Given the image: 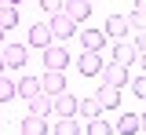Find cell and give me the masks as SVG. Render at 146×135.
<instances>
[{
  "instance_id": "obj_1",
  "label": "cell",
  "mask_w": 146,
  "mask_h": 135,
  "mask_svg": "<svg viewBox=\"0 0 146 135\" xmlns=\"http://www.w3.org/2000/svg\"><path fill=\"white\" fill-rule=\"evenodd\" d=\"M128 66H121V62H106L102 66V84H110V88H128Z\"/></svg>"
},
{
  "instance_id": "obj_2",
  "label": "cell",
  "mask_w": 146,
  "mask_h": 135,
  "mask_svg": "<svg viewBox=\"0 0 146 135\" xmlns=\"http://www.w3.org/2000/svg\"><path fill=\"white\" fill-rule=\"evenodd\" d=\"M4 55V69H22L26 66V44H0Z\"/></svg>"
},
{
  "instance_id": "obj_3",
  "label": "cell",
  "mask_w": 146,
  "mask_h": 135,
  "mask_svg": "<svg viewBox=\"0 0 146 135\" xmlns=\"http://www.w3.org/2000/svg\"><path fill=\"white\" fill-rule=\"evenodd\" d=\"M48 29H51V37H55V40H70V37H73V29H77V22L66 19V15L58 11V15H51V19H48Z\"/></svg>"
},
{
  "instance_id": "obj_4",
  "label": "cell",
  "mask_w": 146,
  "mask_h": 135,
  "mask_svg": "<svg viewBox=\"0 0 146 135\" xmlns=\"http://www.w3.org/2000/svg\"><path fill=\"white\" fill-rule=\"evenodd\" d=\"M70 62H73V58H70V51H66V48H58V44L44 48V66H48V69H58V73H62Z\"/></svg>"
},
{
  "instance_id": "obj_5",
  "label": "cell",
  "mask_w": 146,
  "mask_h": 135,
  "mask_svg": "<svg viewBox=\"0 0 146 135\" xmlns=\"http://www.w3.org/2000/svg\"><path fill=\"white\" fill-rule=\"evenodd\" d=\"M102 66H106V62H102L99 51H84V55L77 58V69H80L84 77H99V73H102Z\"/></svg>"
},
{
  "instance_id": "obj_6",
  "label": "cell",
  "mask_w": 146,
  "mask_h": 135,
  "mask_svg": "<svg viewBox=\"0 0 146 135\" xmlns=\"http://www.w3.org/2000/svg\"><path fill=\"white\" fill-rule=\"evenodd\" d=\"M110 55H113V62L128 66V62H135V58H139V48L124 37V40H113V51H110Z\"/></svg>"
},
{
  "instance_id": "obj_7",
  "label": "cell",
  "mask_w": 146,
  "mask_h": 135,
  "mask_svg": "<svg viewBox=\"0 0 146 135\" xmlns=\"http://www.w3.org/2000/svg\"><path fill=\"white\" fill-rule=\"evenodd\" d=\"M51 113H55V117H73V113H77V95L58 91V95L51 99Z\"/></svg>"
},
{
  "instance_id": "obj_8",
  "label": "cell",
  "mask_w": 146,
  "mask_h": 135,
  "mask_svg": "<svg viewBox=\"0 0 146 135\" xmlns=\"http://www.w3.org/2000/svg\"><path fill=\"white\" fill-rule=\"evenodd\" d=\"M26 44H29V48H40V51L51 48L55 37H51V29H48V22H36L33 29H29V40H26Z\"/></svg>"
},
{
  "instance_id": "obj_9",
  "label": "cell",
  "mask_w": 146,
  "mask_h": 135,
  "mask_svg": "<svg viewBox=\"0 0 146 135\" xmlns=\"http://www.w3.org/2000/svg\"><path fill=\"white\" fill-rule=\"evenodd\" d=\"M102 33H106V37H113V40H124L128 33H131V26H128V15H110Z\"/></svg>"
},
{
  "instance_id": "obj_10",
  "label": "cell",
  "mask_w": 146,
  "mask_h": 135,
  "mask_svg": "<svg viewBox=\"0 0 146 135\" xmlns=\"http://www.w3.org/2000/svg\"><path fill=\"white\" fill-rule=\"evenodd\" d=\"M62 15L73 19V22H84L91 15V0H66V4H62Z\"/></svg>"
},
{
  "instance_id": "obj_11",
  "label": "cell",
  "mask_w": 146,
  "mask_h": 135,
  "mask_svg": "<svg viewBox=\"0 0 146 135\" xmlns=\"http://www.w3.org/2000/svg\"><path fill=\"white\" fill-rule=\"evenodd\" d=\"M95 102H99L102 110H117V106H121V88H110V84H102V88L95 91Z\"/></svg>"
},
{
  "instance_id": "obj_12",
  "label": "cell",
  "mask_w": 146,
  "mask_h": 135,
  "mask_svg": "<svg viewBox=\"0 0 146 135\" xmlns=\"http://www.w3.org/2000/svg\"><path fill=\"white\" fill-rule=\"evenodd\" d=\"M106 33H102V29H84V33H80V44H84V51H102V48H106Z\"/></svg>"
},
{
  "instance_id": "obj_13",
  "label": "cell",
  "mask_w": 146,
  "mask_h": 135,
  "mask_svg": "<svg viewBox=\"0 0 146 135\" xmlns=\"http://www.w3.org/2000/svg\"><path fill=\"white\" fill-rule=\"evenodd\" d=\"M40 88H44V91L55 99L58 91H66V77H62L58 69H48V73H44V80H40Z\"/></svg>"
},
{
  "instance_id": "obj_14",
  "label": "cell",
  "mask_w": 146,
  "mask_h": 135,
  "mask_svg": "<svg viewBox=\"0 0 146 135\" xmlns=\"http://www.w3.org/2000/svg\"><path fill=\"white\" fill-rule=\"evenodd\" d=\"M40 91H44V88H40V77H22L15 84V95H22L26 102H29L33 95H40Z\"/></svg>"
},
{
  "instance_id": "obj_15",
  "label": "cell",
  "mask_w": 146,
  "mask_h": 135,
  "mask_svg": "<svg viewBox=\"0 0 146 135\" xmlns=\"http://www.w3.org/2000/svg\"><path fill=\"white\" fill-rule=\"evenodd\" d=\"M51 132V128H48V120H44V117H22V135H48Z\"/></svg>"
},
{
  "instance_id": "obj_16",
  "label": "cell",
  "mask_w": 146,
  "mask_h": 135,
  "mask_svg": "<svg viewBox=\"0 0 146 135\" xmlns=\"http://www.w3.org/2000/svg\"><path fill=\"white\" fill-rule=\"evenodd\" d=\"M29 113H33V117H48V113H51V95H48V91L33 95V99H29Z\"/></svg>"
},
{
  "instance_id": "obj_17",
  "label": "cell",
  "mask_w": 146,
  "mask_h": 135,
  "mask_svg": "<svg viewBox=\"0 0 146 135\" xmlns=\"http://www.w3.org/2000/svg\"><path fill=\"white\" fill-rule=\"evenodd\" d=\"M113 132H121V135H139V113H124V117H117Z\"/></svg>"
},
{
  "instance_id": "obj_18",
  "label": "cell",
  "mask_w": 146,
  "mask_h": 135,
  "mask_svg": "<svg viewBox=\"0 0 146 135\" xmlns=\"http://www.w3.org/2000/svg\"><path fill=\"white\" fill-rule=\"evenodd\" d=\"M15 26H18V7L0 4V29H15Z\"/></svg>"
},
{
  "instance_id": "obj_19",
  "label": "cell",
  "mask_w": 146,
  "mask_h": 135,
  "mask_svg": "<svg viewBox=\"0 0 146 135\" xmlns=\"http://www.w3.org/2000/svg\"><path fill=\"white\" fill-rule=\"evenodd\" d=\"M77 113L91 120V117H99V113H102V106L95 102V95H91V99H77Z\"/></svg>"
},
{
  "instance_id": "obj_20",
  "label": "cell",
  "mask_w": 146,
  "mask_h": 135,
  "mask_svg": "<svg viewBox=\"0 0 146 135\" xmlns=\"http://www.w3.org/2000/svg\"><path fill=\"white\" fill-rule=\"evenodd\" d=\"M51 132H55V135H80V124H77L73 117H58Z\"/></svg>"
},
{
  "instance_id": "obj_21",
  "label": "cell",
  "mask_w": 146,
  "mask_h": 135,
  "mask_svg": "<svg viewBox=\"0 0 146 135\" xmlns=\"http://www.w3.org/2000/svg\"><path fill=\"white\" fill-rule=\"evenodd\" d=\"M84 135H113V124H106V120H102V113H99V117H91V120H88Z\"/></svg>"
},
{
  "instance_id": "obj_22",
  "label": "cell",
  "mask_w": 146,
  "mask_h": 135,
  "mask_svg": "<svg viewBox=\"0 0 146 135\" xmlns=\"http://www.w3.org/2000/svg\"><path fill=\"white\" fill-rule=\"evenodd\" d=\"M11 99H15V80H7L0 73V102H11Z\"/></svg>"
},
{
  "instance_id": "obj_23",
  "label": "cell",
  "mask_w": 146,
  "mask_h": 135,
  "mask_svg": "<svg viewBox=\"0 0 146 135\" xmlns=\"http://www.w3.org/2000/svg\"><path fill=\"white\" fill-rule=\"evenodd\" d=\"M128 26L131 29H146V11H131L128 15Z\"/></svg>"
},
{
  "instance_id": "obj_24",
  "label": "cell",
  "mask_w": 146,
  "mask_h": 135,
  "mask_svg": "<svg viewBox=\"0 0 146 135\" xmlns=\"http://www.w3.org/2000/svg\"><path fill=\"white\" fill-rule=\"evenodd\" d=\"M36 4H40V7H44V11H48V15H58V11H62V4H66V0H36Z\"/></svg>"
},
{
  "instance_id": "obj_25",
  "label": "cell",
  "mask_w": 146,
  "mask_h": 135,
  "mask_svg": "<svg viewBox=\"0 0 146 135\" xmlns=\"http://www.w3.org/2000/svg\"><path fill=\"white\" fill-rule=\"evenodd\" d=\"M128 84H131V91H135L139 99H146V77H139V80H128Z\"/></svg>"
},
{
  "instance_id": "obj_26",
  "label": "cell",
  "mask_w": 146,
  "mask_h": 135,
  "mask_svg": "<svg viewBox=\"0 0 146 135\" xmlns=\"http://www.w3.org/2000/svg\"><path fill=\"white\" fill-rule=\"evenodd\" d=\"M135 48H139V51H146V29H139V33H135Z\"/></svg>"
},
{
  "instance_id": "obj_27",
  "label": "cell",
  "mask_w": 146,
  "mask_h": 135,
  "mask_svg": "<svg viewBox=\"0 0 146 135\" xmlns=\"http://www.w3.org/2000/svg\"><path fill=\"white\" fill-rule=\"evenodd\" d=\"M139 135H146V110L139 113Z\"/></svg>"
},
{
  "instance_id": "obj_28",
  "label": "cell",
  "mask_w": 146,
  "mask_h": 135,
  "mask_svg": "<svg viewBox=\"0 0 146 135\" xmlns=\"http://www.w3.org/2000/svg\"><path fill=\"white\" fill-rule=\"evenodd\" d=\"M131 11H146V0H135V7Z\"/></svg>"
},
{
  "instance_id": "obj_29",
  "label": "cell",
  "mask_w": 146,
  "mask_h": 135,
  "mask_svg": "<svg viewBox=\"0 0 146 135\" xmlns=\"http://www.w3.org/2000/svg\"><path fill=\"white\" fill-rule=\"evenodd\" d=\"M4 4H11V7H18V4H22V0H4Z\"/></svg>"
},
{
  "instance_id": "obj_30",
  "label": "cell",
  "mask_w": 146,
  "mask_h": 135,
  "mask_svg": "<svg viewBox=\"0 0 146 135\" xmlns=\"http://www.w3.org/2000/svg\"><path fill=\"white\" fill-rule=\"evenodd\" d=\"M0 73H4V55H0Z\"/></svg>"
},
{
  "instance_id": "obj_31",
  "label": "cell",
  "mask_w": 146,
  "mask_h": 135,
  "mask_svg": "<svg viewBox=\"0 0 146 135\" xmlns=\"http://www.w3.org/2000/svg\"><path fill=\"white\" fill-rule=\"evenodd\" d=\"M143 69H146V51H143Z\"/></svg>"
},
{
  "instance_id": "obj_32",
  "label": "cell",
  "mask_w": 146,
  "mask_h": 135,
  "mask_svg": "<svg viewBox=\"0 0 146 135\" xmlns=\"http://www.w3.org/2000/svg\"><path fill=\"white\" fill-rule=\"evenodd\" d=\"M0 44H4V29H0Z\"/></svg>"
},
{
  "instance_id": "obj_33",
  "label": "cell",
  "mask_w": 146,
  "mask_h": 135,
  "mask_svg": "<svg viewBox=\"0 0 146 135\" xmlns=\"http://www.w3.org/2000/svg\"><path fill=\"white\" fill-rule=\"evenodd\" d=\"M0 4H4V0H0Z\"/></svg>"
},
{
  "instance_id": "obj_34",
  "label": "cell",
  "mask_w": 146,
  "mask_h": 135,
  "mask_svg": "<svg viewBox=\"0 0 146 135\" xmlns=\"http://www.w3.org/2000/svg\"><path fill=\"white\" fill-rule=\"evenodd\" d=\"M80 135H84V132H80Z\"/></svg>"
}]
</instances>
